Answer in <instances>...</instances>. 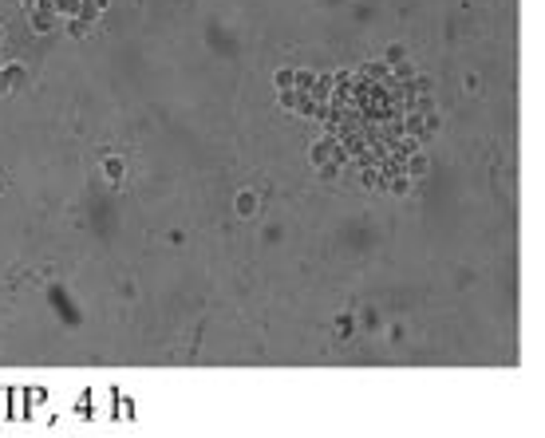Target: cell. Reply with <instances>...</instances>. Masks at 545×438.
I'll list each match as a JSON object with an SVG mask.
<instances>
[{
	"label": "cell",
	"mask_w": 545,
	"mask_h": 438,
	"mask_svg": "<svg viewBox=\"0 0 545 438\" xmlns=\"http://www.w3.org/2000/svg\"><path fill=\"white\" fill-rule=\"evenodd\" d=\"M364 328H379V316H376V308H367V312H364Z\"/></svg>",
	"instance_id": "17"
},
{
	"label": "cell",
	"mask_w": 545,
	"mask_h": 438,
	"mask_svg": "<svg viewBox=\"0 0 545 438\" xmlns=\"http://www.w3.org/2000/svg\"><path fill=\"white\" fill-rule=\"evenodd\" d=\"M24 83V63H4L0 68V99L8 95V91H16Z\"/></svg>",
	"instance_id": "3"
},
{
	"label": "cell",
	"mask_w": 545,
	"mask_h": 438,
	"mask_svg": "<svg viewBox=\"0 0 545 438\" xmlns=\"http://www.w3.org/2000/svg\"><path fill=\"white\" fill-rule=\"evenodd\" d=\"M384 60L391 63V68H396V63H403V60H407V48H403V44H391V48L384 51Z\"/></svg>",
	"instance_id": "15"
},
{
	"label": "cell",
	"mask_w": 545,
	"mask_h": 438,
	"mask_svg": "<svg viewBox=\"0 0 545 438\" xmlns=\"http://www.w3.org/2000/svg\"><path fill=\"white\" fill-rule=\"evenodd\" d=\"M293 80H297V68H277V71H273L277 91H288V87H293Z\"/></svg>",
	"instance_id": "8"
},
{
	"label": "cell",
	"mask_w": 545,
	"mask_h": 438,
	"mask_svg": "<svg viewBox=\"0 0 545 438\" xmlns=\"http://www.w3.org/2000/svg\"><path fill=\"white\" fill-rule=\"evenodd\" d=\"M257 206H261V198L253 194V189H241V194H238V201H233V209H238V218H253V213H257Z\"/></svg>",
	"instance_id": "6"
},
{
	"label": "cell",
	"mask_w": 545,
	"mask_h": 438,
	"mask_svg": "<svg viewBox=\"0 0 545 438\" xmlns=\"http://www.w3.org/2000/svg\"><path fill=\"white\" fill-rule=\"evenodd\" d=\"M0 44H4V24H0Z\"/></svg>",
	"instance_id": "19"
},
{
	"label": "cell",
	"mask_w": 545,
	"mask_h": 438,
	"mask_svg": "<svg viewBox=\"0 0 545 438\" xmlns=\"http://www.w3.org/2000/svg\"><path fill=\"white\" fill-rule=\"evenodd\" d=\"M308 158L317 162V166H328V162H336V166H344V162H348V154H344V146H340V139H336V134H324L320 142H312V150H308Z\"/></svg>",
	"instance_id": "1"
},
{
	"label": "cell",
	"mask_w": 545,
	"mask_h": 438,
	"mask_svg": "<svg viewBox=\"0 0 545 438\" xmlns=\"http://www.w3.org/2000/svg\"><path fill=\"white\" fill-rule=\"evenodd\" d=\"M427 170H431V162H427V154H419V150L403 158V174H407L411 182H415V178H423Z\"/></svg>",
	"instance_id": "5"
},
{
	"label": "cell",
	"mask_w": 545,
	"mask_h": 438,
	"mask_svg": "<svg viewBox=\"0 0 545 438\" xmlns=\"http://www.w3.org/2000/svg\"><path fill=\"white\" fill-rule=\"evenodd\" d=\"M312 83H317V71L300 68V71H297V80H293V87H297V91H305V95H308V91H312Z\"/></svg>",
	"instance_id": "11"
},
{
	"label": "cell",
	"mask_w": 545,
	"mask_h": 438,
	"mask_svg": "<svg viewBox=\"0 0 545 438\" xmlns=\"http://www.w3.org/2000/svg\"><path fill=\"white\" fill-rule=\"evenodd\" d=\"M99 16H103V8H95V4H87V0H83L80 12H75V20H83V24H95Z\"/></svg>",
	"instance_id": "13"
},
{
	"label": "cell",
	"mask_w": 545,
	"mask_h": 438,
	"mask_svg": "<svg viewBox=\"0 0 545 438\" xmlns=\"http://www.w3.org/2000/svg\"><path fill=\"white\" fill-rule=\"evenodd\" d=\"M103 174H107L111 186H123V178H127V162H123L119 154H111V158H103Z\"/></svg>",
	"instance_id": "4"
},
{
	"label": "cell",
	"mask_w": 545,
	"mask_h": 438,
	"mask_svg": "<svg viewBox=\"0 0 545 438\" xmlns=\"http://www.w3.org/2000/svg\"><path fill=\"white\" fill-rule=\"evenodd\" d=\"M317 170H320V178H324V182H336V174H340L336 162H328V166H317Z\"/></svg>",
	"instance_id": "16"
},
{
	"label": "cell",
	"mask_w": 545,
	"mask_h": 438,
	"mask_svg": "<svg viewBox=\"0 0 545 438\" xmlns=\"http://www.w3.org/2000/svg\"><path fill=\"white\" fill-rule=\"evenodd\" d=\"M87 32H91V24H83V20H75V16H68V36H71V40H87Z\"/></svg>",
	"instance_id": "14"
},
{
	"label": "cell",
	"mask_w": 545,
	"mask_h": 438,
	"mask_svg": "<svg viewBox=\"0 0 545 438\" xmlns=\"http://www.w3.org/2000/svg\"><path fill=\"white\" fill-rule=\"evenodd\" d=\"M20 4H24V8H32V4H36V0H20Z\"/></svg>",
	"instance_id": "18"
},
{
	"label": "cell",
	"mask_w": 545,
	"mask_h": 438,
	"mask_svg": "<svg viewBox=\"0 0 545 438\" xmlns=\"http://www.w3.org/2000/svg\"><path fill=\"white\" fill-rule=\"evenodd\" d=\"M277 95H281V107H285V111H297V107H300V99H305V91H297V87L277 91Z\"/></svg>",
	"instance_id": "9"
},
{
	"label": "cell",
	"mask_w": 545,
	"mask_h": 438,
	"mask_svg": "<svg viewBox=\"0 0 545 438\" xmlns=\"http://www.w3.org/2000/svg\"><path fill=\"white\" fill-rule=\"evenodd\" d=\"M28 20H32V32H51L56 24H60V16H56V8H51V4H32Z\"/></svg>",
	"instance_id": "2"
},
{
	"label": "cell",
	"mask_w": 545,
	"mask_h": 438,
	"mask_svg": "<svg viewBox=\"0 0 545 438\" xmlns=\"http://www.w3.org/2000/svg\"><path fill=\"white\" fill-rule=\"evenodd\" d=\"M80 4H83V0H51L56 16H63V20H68V16H75V12H80Z\"/></svg>",
	"instance_id": "10"
},
{
	"label": "cell",
	"mask_w": 545,
	"mask_h": 438,
	"mask_svg": "<svg viewBox=\"0 0 545 438\" xmlns=\"http://www.w3.org/2000/svg\"><path fill=\"white\" fill-rule=\"evenodd\" d=\"M384 189H387V194H396V198H407V194H411V178L399 170V174H391V178L384 182Z\"/></svg>",
	"instance_id": "7"
},
{
	"label": "cell",
	"mask_w": 545,
	"mask_h": 438,
	"mask_svg": "<svg viewBox=\"0 0 545 438\" xmlns=\"http://www.w3.org/2000/svg\"><path fill=\"white\" fill-rule=\"evenodd\" d=\"M332 332H336L340 339H348V336H352V332H356V320H352V316H348V312H344V316H336V324H332Z\"/></svg>",
	"instance_id": "12"
}]
</instances>
